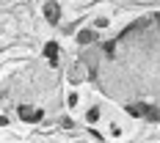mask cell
Listing matches in <instances>:
<instances>
[{
    "instance_id": "1",
    "label": "cell",
    "mask_w": 160,
    "mask_h": 143,
    "mask_svg": "<svg viewBox=\"0 0 160 143\" xmlns=\"http://www.w3.org/2000/svg\"><path fill=\"white\" fill-rule=\"evenodd\" d=\"M130 116H141V118H149V121H160V110L155 105H146V102H138V105H127Z\"/></svg>"
},
{
    "instance_id": "3",
    "label": "cell",
    "mask_w": 160,
    "mask_h": 143,
    "mask_svg": "<svg viewBox=\"0 0 160 143\" xmlns=\"http://www.w3.org/2000/svg\"><path fill=\"white\" fill-rule=\"evenodd\" d=\"M44 17H47L50 25H55V22L61 19V6H58L55 0H47V3H44Z\"/></svg>"
},
{
    "instance_id": "5",
    "label": "cell",
    "mask_w": 160,
    "mask_h": 143,
    "mask_svg": "<svg viewBox=\"0 0 160 143\" xmlns=\"http://www.w3.org/2000/svg\"><path fill=\"white\" fill-rule=\"evenodd\" d=\"M78 41L80 44H91V41H97V31H80L78 33Z\"/></svg>"
},
{
    "instance_id": "7",
    "label": "cell",
    "mask_w": 160,
    "mask_h": 143,
    "mask_svg": "<svg viewBox=\"0 0 160 143\" xmlns=\"http://www.w3.org/2000/svg\"><path fill=\"white\" fill-rule=\"evenodd\" d=\"M6 124H8V118H6V116H0V127H6Z\"/></svg>"
},
{
    "instance_id": "2",
    "label": "cell",
    "mask_w": 160,
    "mask_h": 143,
    "mask_svg": "<svg viewBox=\"0 0 160 143\" xmlns=\"http://www.w3.org/2000/svg\"><path fill=\"white\" fill-rule=\"evenodd\" d=\"M19 118L28 121V124H33V121H42V118H44V110H36V107H28V105H19Z\"/></svg>"
},
{
    "instance_id": "6",
    "label": "cell",
    "mask_w": 160,
    "mask_h": 143,
    "mask_svg": "<svg viewBox=\"0 0 160 143\" xmlns=\"http://www.w3.org/2000/svg\"><path fill=\"white\" fill-rule=\"evenodd\" d=\"M86 118H88V124H97V121H99V110H97V107H91Z\"/></svg>"
},
{
    "instance_id": "4",
    "label": "cell",
    "mask_w": 160,
    "mask_h": 143,
    "mask_svg": "<svg viewBox=\"0 0 160 143\" xmlns=\"http://www.w3.org/2000/svg\"><path fill=\"white\" fill-rule=\"evenodd\" d=\"M44 58H47L52 66L58 64V44H55V41H47V44H44Z\"/></svg>"
},
{
    "instance_id": "8",
    "label": "cell",
    "mask_w": 160,
    "mask_h": 143,
    "mask_svg": "<svg viewBox=\"0 0 160 143\" xmlns=\"http://www.w3.org/2000/svg\"><path fill=\"white\" fill-rule=\"evenodd\" d=\"M155 19H158V22H160V14H155Z\"/></svg>"
}]
</instances>
